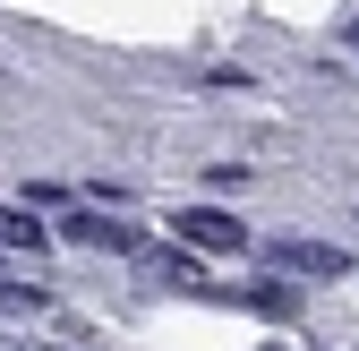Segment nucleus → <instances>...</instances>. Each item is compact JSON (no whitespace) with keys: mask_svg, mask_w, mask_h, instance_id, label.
Instances as JSON below:
<instances>
[{"mask_svg":"<svg viewBox=\"0 0 359 351\" xmlns=\"http://www.w3.org/2000/svg\"><path fill=\"white\" fill-rule=\"evenodd\" d=\"M180 240H197V249H222V257H240V249H248L240 214H214V206H180Z\"/></svg>","mask_w":359,"mask_h":351,"instance_id":"obj_1","label":"nucleus"},{"mask_svg":"<svg viewBox=\"0 0 359 351\" xmlns=\"http://www.w3.org/2000/svg\"><path fill=\"white\" fill-rule=\"evenodd\" d=\"M274 266H291V274H342L351 257L325 249V240H274Z\"/></svg>","mask_w":359,"mask_h":351,"instance_id":"obj_2","label":"nucleus"},{"mask_svg":"<svg viewBox=\"0 0 359 351\" xmlns=\"http://www.w3.org/2000/svg\"><path fill=\"white\" fill-rule=\"evenodd\" d=\"M69 240H77V249H128V232L103 223V214H69Z\"/></svg>","mask_w":359,"mask_h":351,"instance_id":"obj_3","label":"nucleus"},{"mask_svg":"<svg viewBox=\"0 0 359 351\" xmlns=\"http://www.w3.org/2000/svg\"><path fill=\"white\" fill-rule=\"evenodd\" d=\"M0 240H9V249H34L43 223H34V214H18V206H0Z\"/></svg>","mask_w":359,"mask_h":351,"instance_id":"obj_4","label":"nucleus"},{"mask_svg":"<svg viewBox=\"0 0 359 351\" xmlns=\"http://www.w3.org/2000/svg\"><path fill=\"white\" fill-rule=\"evenodd\" d=\"M351 52H359V26H351Z\"/></svg>","mask_w":359,"mask_h":351,"instance_id":"obj_5","label":"nucleus"}]
</instances>
